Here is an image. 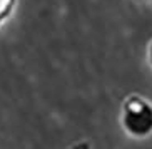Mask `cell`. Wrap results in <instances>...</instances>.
Wrapping results in <instances>:
<instances>
[{
    "label": "cell",
    "instance_id": "obj_1",
    "mask_svg": "<svg viewBox=\"0 0 152 149\" xmlns=\"http://www.w3.org/2000/svg\"><path fill=\"white\" fill-rule=\"evenodd\" d=\"M122 124L127 132L144 137L152 132V106L142 97H130L124 102Z\"/></svg>",
    "mask_w": 152,
    "mask_h": 149
},
{
    "label": "cell",
    "instance_id": "obj_2",
    "mask_svg": "<svg viewBox=\"0 0 152 149\" xmlns=\"http://www.w3.org/2000/svg\"><path fill=\"white\" fill-rule=\"evenodd\" d=\"M14 5H15V0H0V23L10 15Z\"/></svg>",
    "mask_w": 152,
    "mask_h": 149
}]
</instances>
